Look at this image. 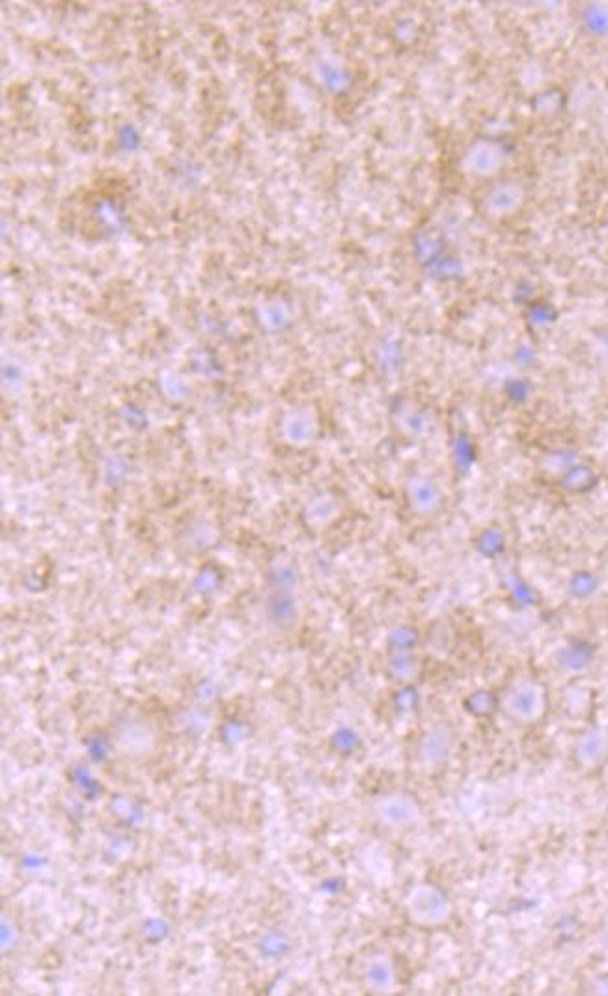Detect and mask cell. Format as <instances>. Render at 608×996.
Returning a JSON list of instances; mask_svg holds the SVG:
<instances>
[{"instance_id":"4","label":"cell","mask_w":608,"mask_h":996,"mask_svg":"<svg viewBox=\"0 0 608 996\" xmlns=\"http://www.w3.org/2000/svg\"><path fill=\"white\" fill-rule=\"evenodd\" d=\"M377 814H380L381 819L386 825L407 827V825L418 822L420 808L407 795H391V797L381 801L380 806H377Z\"/></svg>"},{"instance_id":"3","label":"cell","mask_w":608,"mask_h":996,"mask_svg":"<svg viewBox=\"0 0 608 996\" xmlns=\"http://www.w3.org/2000/svg\"><path fill=\"white\" fill-rule=\"evenodd\" d=\"M572 760L583 773H594L608 762V730L591 727L578 733L572 746Z\"/></svg>"},{"instance_id":"6","label":"cell","mask_w":608,"mask_h":996,"mask_svg":"<svg viewBox=\"0 0 608 996\" xmlns=\"http://www.w3.org/2000/svg\"><path fill=\"white\" fill-rule=\"evenodd\" d=\"M588 993H591V995H608V974H601V976L591 979L590 985H588Z\"/></svg>"},{"instance_id":"5","label":"cell","mask_w":608,"mask_h":996,"mask_svg":"<svg viewBox=\"0 0 608 996\" xmlns=\"http://www.w3.org/2000/svg\"><path fill=\"white\" fill-rule=\"evenodd\" d=\"M366 979L370 987L386 990L392 987L394 974H392L391 966L386 965L385 961L375 960L367 966Z\"/></svg>"},{"instance_id":"1","label":"cell","mask_w":608,"mask_h":996,"mask_svg":"<svg viewBox=\"0 0 608 996\" xmlns=\"http://www.w3.org/2000/svg\"><path fill=\"white\" fill-rule=\"evenodd\" d=\"M502 713L518 727H536L547 717L548 692L537 679H519L502 698Z\"/></svg>"},{"instance_id":"2","label":"cell","mask_w":608,"mask_h":996,"mask_svg":"<svg viewBox=\"0 0 608 996\" xmlns=\"http://www.w3.org/2000/svg\"><path fill=\"white\" fill-rule=\"evenodd\" d=\"M409 919L422 928H440L448 924L454 914L450 898L435 884H420L407 900Z\"/></svg>"}]
</instances>
